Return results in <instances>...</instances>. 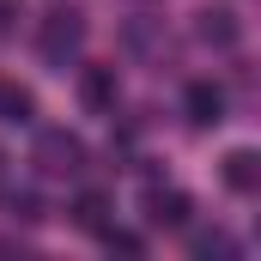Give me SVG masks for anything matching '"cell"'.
Returning a JSON list of instances; mask_svg holds the SVG:
<instances>
[{"mask_svg":"<svg viewBox=\"0 0 261 261\" xmlns=\"http://www.w3.org/2000/svg\"><path fill=\"white\" fill-rule=\"evenodd\" d=\"M97 237H103V243H110L116 255H140V249H146V243H140L134 231H97Z\"/></svg>","mask_w":261,"mask_h":261,"instance_id":"cell-11","label":"cell"},{"mask_svg":"<svg viewBox=\"0 0 261 261\" xmlns=\"http://www.w3.org/2000/svg\"><path fill=\"white\" fill-rule=\"evenodd\" d=\"M73 225L79 231H110V200L97 195V189H85V195L73 200Z\"/></svg>","mask_w":261,"mask_h":261,"instance_id":"cell-9","label":"cell"},{"mask_svg":"<svg viewBox=\"0 0 261 261\" xmlns=\"http://www.w3.org/2000/svg\"><path fill=\"white\" fill-rule=\"evenodd\" d=\"M79 43H85V18L73 12V6H55L43 24H37V55L49 67H67L73 55H79Z\"/></svg>","mask_w":261,"mask_h":261,"instance_id":"cell-1","label":"cell"},{"mask_svg":"<svg viewBox=\"0 0 261 261\" xmlns=\"http://www.w3.org/2000/svg\"><path fill=\"white\" fill-rule=\"evenodd\" d=\"M0 170H6V152H0Z\"/></svg>","mask_w":261,"mask_h":261,"instance_id":"cell-14","label":"cell"},{"mask_svg":"<svg viewBox=\"0 0 261 261\" xmlns=\"http://www.w3.org/2000/svg\"><path fill=\"white\" fill-rule=\"evenodd\" d=\"M79 97H85V110H110L116 103V67H85L79 73Z\"/></svg>","mask_w":261,"mask_h":261,"instance_id":"cell-6","label":"cell"},{"mask_svg":"<svg viewBox=\"0 0 261 261\" xmlns=\"http://www.w3.org/2000/svg\"><path fill=\"white\" fill-rule=\"evenodd\" d=\"M195 37L206 49H237V43H243V24H237L231 6H200L195 12Z\"/></svg>","mask_w":261,"mask_h":261,"instance_id":"cell-4","label":"cell"},{"mask_svg":"<svg viewBox=\"0 0 261 261\" xmlns=\"http://www.w3.org/2000/svg\"><path fill=\"white\" fill-rule=\"evenodd\" d=\"M189 213H195V206H189L182 189H158V182L146 189V225H152V231H182Z\"/></svg>","mask_w":261,"mask_h":261,"instance_id":"cell-3","label":"cell"},{"mask_svg":"<svg viewBox=\"0 0 261 261\" xmlns=\"http://www.w3.org/2000/svg\"><path fill=\"white\" fill-rule=\"evenodd\" d=\"M189 249H195L200 261H231V255H237V237H231V231H195Z\"/></svg>","mask_w":261,"mask_h":261,"instance_id":"cell-10","label":"cell"},{"mask_svg":"<svg viewBox=\"0 0 261 261\" xmlns=\"http://www.w3.org/2000/svg\"><path fill=\"white\" fill-rule=\"evenodd\" d=\"M182 110H189L195 128H213V122H225V91H219L213 79H195V85L182 91Z\"/></svg>","mask_w":261,"mask_h":261,"instance_id":"cell-5","label":"cell"},{"mask_svg":"<svg viewBox=\"0 0 261 261\" xmlns=\"http://www.w3.org/2000/svg\"><path fill=\"white\" fill-rule=\"evenodd\" d=\"M12 213H18V219H31V225H37V219H43V200H37V195H18V200H12Z\"/></svg>","mask_w":261,"mask_h":261,"instance_id":"cell-13","label":"cell"},{"mask_svg":"<svg viewBox=\"0 0 261 261\" xmlns=\"http://www.w3.org/2000/svg\"><path fill=\"white\" fill-rule=\"evenodd\" d=\"M225 182H231L237 195H255L261 189V158L249 152V146H237V152L225 158Z\"/></svg>","mask_w":261,"mask_h":261,"instance_id":"cell-7","label":"cell"},{"mask_svg":"<svg viewBox=\"0 0 261 261\" xmlns=\"http://www.w3.org/2000/svg\"><path fill=\"white\" fill-rule=\"evenodd\" d=\"M31 116H37V97H31L18 79L0 73V122H31Z\"/></svg>","mask_w":261,"mask_h":261,"instance_id":"cell-8","label":"cell"},{"mask_svg":"<svg viewBox=\"0 0 261 261\" xmlns=\"http://www.w3.org/2000/svg\"><path fill=\"white\" fill-rule=\"evenodd\" d=\"M18 18H24V12H18V0H0V37H12V31H18Z\"/></svg>","mask_w":261,"mask_h":261,"instance_id":"cell-12","label":"cell"},{"mask_svg":"<svg viewBox=\"0 0 261 261\" xmlns=\"http://www.w3.org/2000/svg\"><path fill=\"white\" fill-rule=\"evenodd\" d=\"M31 164H37L43 176H79V170H85V140L67 134V128H43L37 146H31Z\"/></svg>","mask_w":261,"mask_h":261,"instance_id":"cell-2","label":"cell"}]
</instances>
